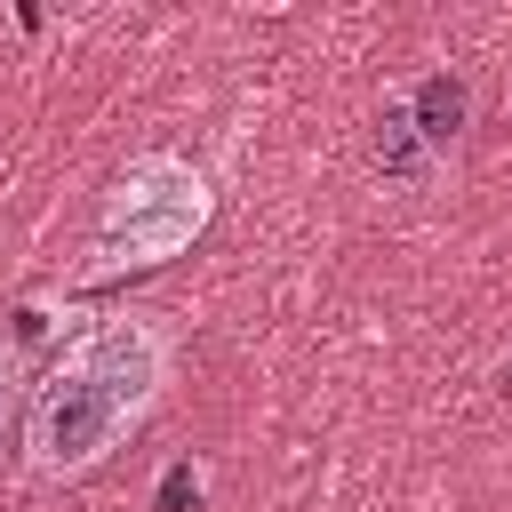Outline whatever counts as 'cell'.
I'll use <instances>...</instances> for the list:
<instances>
[{"label": "cell", "mask_w": 512, "mask_h": 512, "mask_svg": "<svg viewBox=\"0 0 512 512\" xmlns=\"http://www.w3.org/2000/svg\"><path fill=\"white\" fill-rule=\"evenodd\" d=\"M176 368V336L144 312H112L88 336H72L56 352V368L32 384L24 408V464L40 480H80L96 472L168 392Z\"/></svg>", "instance_id": "1"}, {"label": "cell", "mask_w": 512, "mask_h": 512, "mask_svg": "<svg viewBox=\"0 0 512 512\" xmlns=\"http://www.w3.org/2000/svg\"><path fill=\"white\" fill-rule=\"evenodd\" d=\"M200 224H208V176L176 152H144L104 192V216H96V240H88V280L168 264L200 240Z\"/></svg>", "instance_id": "2"}, {"label": "cell", "mask_w": 512, "mask_h": 512, "mask_svg": "<svg viewBox=\"0 0 512 512\" xmlns=\"http://www.w3.org/2000/svg\"><path fill=\"white\" fill-rule=\"evenodd\" d=\"M376 168L400 184V192H424L432 184V168H440V152L416 136V120H408V96H392L384 112H376Z\"/></svg>", "instance_id": "3"}, {"label": "cell", "mask_w": 512, "mask_h": 512, "mask_svg": "<svg viewBox=\"0 0 512 512\" xmlns=\"http://www.w3.org/2000/svg\"><path fill=\"white\" fill-rule=\"evenodd\" d=\"M408 120H416V136H424L432 152H456V136H464V80L432 72V80L408 96Z\"/></svg>", "instance_id": "4"}, {"label": "cell", "mask_w": 512, "mask_h": 512, "mask_svg": "<svg viewBox=\"0 0 512 512\" xmlns=\"http://www.w3.org/2000/svg\"><path fill=\"white\" fill-rule=\"evenodd\" d=\"M16 408H32V400H24V352H16V344H0V448H8Z\"/></svg>", "instance_id": "5"}, {"label": "cell", "mask_w": 512, "mask_h": 512, "mask_svg": "<svg viewBox=\"0 0 512 512\" xmlns=\"http://www.w3.org/2000/svg\"><path fill=\"white\" fill-rule=\"evenodd\" d=\"M184 488H192V472H184V464H176V472H168V480H160V512H176V504H184Z\"/></svg>", "instance_id": "6"}]
</instances>
